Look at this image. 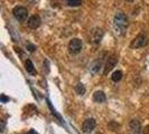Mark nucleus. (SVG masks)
I'll return each mask as SVG.
<instances>
[{
	"mask_svg": "<svg viewBox=\"0 0 149 134\" xmlns=\"http://www.w3.org/2000/svg\"><path fill=\"white\" fill-rule=\"evenodd\" d=\"M127 1H129V2H131V1H134V0H127Z\"/></svg>",
	"mask_w": 149,
	"mask_h": 134,
	"instance_id": "20",
	"label": "nucleus"
},
{
	"mask_svg": "<svg viewBox=\"0 0 149 134\" xmlns=\"http://www.w3.org/2000/svg\"><path fill=\"white\" fill-rule=\"evenodd\" d=\"M103 38V30L101 28H94L91 31V40L94 44H99Z\"/></svg>",
	"mask_w": 149,
	"mask_h": 134,
	"instance_id": "7",
	"label": "nucleus"
},
{
	"mask_svg": "<svg viewBox=\"0 0 149 134\" xmlns=\"http://www.w3.org/2000/svg\"><path fill=\"white\" fill-rule=\"evenodd\" d=\"M95 126H97V122H95V119H88L83 122L82 131L85 134H89V133H91L94 128H95Z\"/></svg>",
	"mask_w": 149,
	"mask_h": 134,
	"instance_id": "6",
	"label": "nucleus"
},
{
	"mask_svg": "<svg viewBox=\"0 0 149 134\" xmlns=\"http://www.w3.org/2000/svg\"><path fill=\"white\" fill-rule=\"evenodd\" d=\"M148 41H149V39H148V37H147V35L141 32V34H139V35L132 40V43H131L130 46H131L132 48H142V47H145V46L148 45Z\"/></svg>",
	"mask_w": 149,
	"mask_h": 134,
	"instance_id": "2",
	"label": "nucleus"
},
{
	"mask_svg": "<svg viewBox=\"0 0 149 134\" xmlns=\"http://www.w3.org/2000/svg\"><path fill=\"white\" fill-rule=\"evenodd\" d=\"M93 99L97 103H104L105 101H107V96H105V94L102 90H97L93 94Z\"/></svg>",
	"mask_w": 149,
	"mask_h": 134,
	"instance_id": "11",
	"label": "nucleus"
},
{
	"mask_svg": "<svg viewBox=\"0 0 149 134\" xmlns=\"http://www.w3.org/2000/svg\"><path fill=\"white\" fill-rule=\"evenodd\" d=\"M25 68H26L27 73H29V74H31V75H36L35 66H34V64L31 63V60L30 59L26 60V63H25Z\"/></svg>",
	"mask_w": 149,
	"mask_h": 134,
	"instance_id": "12",
	"label": "nucleus"
},
{
	"mask_svg": "<svg viewBox=\"0 0 149 134\" xmlns=\"http://www.w3.org/2000/svg\"><path fill=\"white\" fill-rule=\"evenodd\" d=\"M117 63H118V56H117V55H111V56H109V58H108L107 63H105L103 74L104 75L109 74L112 69L114 68V66L117 65Z\"/></svg>",
	"mask_w": 149,
	"mask_h": 134,
	"instance_id": "5",
	"label": "nucleus"
},
{
	"mask_svg": "<svg viewBox=\"0 0 149 134\" xmlns=\"http://www.w3.org/2000/svg\"><path fill=\"white\" fill-rule=\"evenodd\" d=\"M40 22H42V20H40V18H39V16L34 15L28 19L27 25H28V27L31 28V29H37L38 27L40 26Z\"/></svg>",
	"mask_w": 149,
	"mask_h": 134,
	"instance_id": "9",
	"label": "nucleus"
},
{
	"mask_svg": "<svg viewBox=\"0 0 149 134\" xmlns=\"http://www.w3.org/2000/svg\"><path fill=\"white\" fill-rule=\"evenodd\" d=\"M101 67H102V60L95 59L94 61L91 63V65H90V70H91L93 74H97V73L100 72Z\"/></svg>",
	"mask_w": 149,
	"mask_h": 134,
	"instance_id": "10",
	"label": "nucleus"
},
{
	"mask_svg": "<svg viewBox=\"0 0 149 134\" xmlns=\"http://www.w3.org/2000/svg\"><path fill=\"white\" fill-rule=\"evenodd\" d=\"M97 134H101V133H97Z\"/></svg>",
	"mask_w": 149,
	"mask_h": 134,
	"instance_id": "21",
	"label": "nucleus"
},
{
	"mask_svg": "<svg viewBox=\"0 0 149 134\" xmlns=\"http://www.w3.org/2000/svg\"><path fill=\"white\" fill-rule=\"evenodd\" d=\"M75 90H76V93H77L79 95H84V94H85V87H84V85L81 84V83H79V84L75 86Z\"/></svg>",
	"mask_w": 149,
	"mask_h": 134,
	"instance_id": "15",
	"label": "nucleus"
},
{
	"mask_svg": "<svg viewBox=\"0 0 149 134\" xmlns=\"http://www.w3.org/2000/svg\"><path fill=\"white\" fill-rule=\"evenodd\" d=\"M142 134H149V124L143 127V130H142Z\"/></svg>",
	"mask_w": 149,
	"mask_h": 134,
	"instance_id": "17",
	"label": "nucleus"
},
{
	"mask_svg": "<svg viewBox=\"0 0 149 134\" xmlns=\"http://www.w3.org/2000/svg\"><path fill=\"white\" fill-rule=\"evenodd\" d=\"M9 98H7V97L5 96V95H1V101H2V103H5L6 101H8Z\"/></svg>",
	"mask_w": 149,
	"mask_h": 134,
	"instance_id": "18",
	"label": "nucleus"
},
{
	"mask_svg": "<svg viewBox=\"0 0 149 134\" xmlns=\"http://www.w3.org/2000/svg\"><path fill=\"white\" fill-rule=\"evenodd\" d=\"M122 76H123V74H122V72H121V70H117V72H114V73L112 74L111 79H112V81H113L114 83H118V82H120V81H121Z\"/></svg>",
	"mask_w": 149,
	"mask_h": 134,
	"instance_id": "13",
	"label": "nucleus"
},
{
	"mask_svg": "<svg viewBox=\"0 0 149 134\" xmlns=\"http://www.w3.org/2000/svg\"><path fill=\"white\" fill-rule=\"evenodd\" d=\"M66 3L70 7H79L82 5V0H66Z\"/></svg>",
	"mask_w": 149,
	"mask_h": 134,
	"instance_id": "14",
	"label": "nucleus"
},
{
	"mask_svg": "<svg viewBox=\"0 0 149 134\" xmlns=\"http://www.w3.org/2000/svg\"><path fill=\"white\" fill-rule=\"evenodd\" d=\"M113 27L116 30V34H118L119 36H123L127 31L128 28V18L123 12H117L113 18Z\"/></svg>",
	"mask_w": 149,
	"mask_h": 134,
	"instance_id": "1",
	"label": "nucleus"
},
{
	"mask_svg": "<svg viewBox=\"0 0 149 134\" xmlns=\"http://www.w3.org/2000/svg\"><path fill=\"white\" fill-rule=\"evenodd\" d=\"M28 134H37V133H36V132H35L34 130H31V131H30V132H29Z\"/></svg>",
	"mask_w": 149,
	"mask_h": 134,
	"instance_id": "19",
	"label": "nucleus"
},
{
	"mask_svg": "<svg viewBox=\"0 0 149 134\" xmlns=\"http://www.w3.org/2000/svg\"><path fill=\"white\" fill-rule=\"evenodd\" d=\"M129 128L131 134H142V128L141 125L139 123V121L137 119H131L129 123Z\"/></svg>",
	"mask_w": 149,
	"mask_h": 134,
	"instance_id": "8",
	"label": "nucleus"
},
{
	"mask_svg": "<svg viewBox=\"0 0 149 134\" xmlns=\"http://www.w3.org/2000/svg\"><path fill=\"white\" fill-rule=\"evenodd\" d=\"M82 40L79 38H73L68 44V50L72 54H79L82 50Z\"/></svg>",
	"mask_w": 149,
	"mask_h": 134,
	"instance_id": "4",
	"label": "nucleus"
},
{
	"mask_svg": "<svg viewBox=\"0 0 149 134\" xmlns=\"http://www.w3.org/2000/svg\"><path fill=\"white\" fill-rule=\"evenodd\" d=\"M13 14H14V17L18 21H25L27 20V17H28V11L25 7H22V6H17L13 9Z\"/></svg>",
	"mask_w": 149,
	"mask_h": 134,
	"instance_id": "3",
	"label": "nucleus"
},
{
	"mask_svg": "<svg viewBox=\"0 0 149 134\" xmlns=\"http://www.w3.org/2000/svg\"><path fill=\"white\" fill-rule=\"evenodd\" d=\"M27 49H28V52H34L35 49H36V47L34 46V45H31V44H27Z\"/></svg>",
	"mask_w": 149,
	"mask_h": 134,
	"instance_id": "16",
	"label": "nucleus"
}]
</instances>
